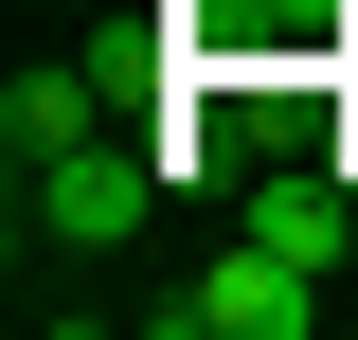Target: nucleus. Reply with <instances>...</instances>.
<instances>
[{
	"mask_svg": "<svg viewBox=\"0 0 358 340\" xmlns=\"http://www.w3.org/2000/svg\"><path fill=\"white\" fill-rule=\"evenodd\" d=\"M143 340H322V269H287V251H251V233H233L197 287L143 304Z\"/></svg>",
	"mask_w": 358,
	"mask_h": 340,
	"instance_id": "obj_2",
	"label": "nucleus"
},
{
	"mask_svg": "<svg viewBox=\"0 0 358 340\" xmlns=\"http://www.w3.org/2000/svg\"><path fill=\"white\" fill-rule=\"evenodd\" d=\"M251 251H287V269H322V287H341L358 197H341V179H305V162H268V179H251Z\"/></svg>",
	"mask_w": 358,
	"mask_h": 340,
	"instance_id": "obj_3",
	"label": "nucleus"
},
{
	"mask_svg": "<svg viewBox=\"0 0 358 340\" xmlns=\"http://www.w3.org/2000/svg\"><path fill=\"white\" fill-rule=\"evenodd\" d=\"M341 287H358V251H341Z\"/></svg>",
	"mask_w": 358,
	"mask_h": 340,
	"instance_id": "obj_4",
	"label": "nucleus"
},
{
	"mask_svg": "<svg viewBox=\"0 0 358 340\" xmlns=\"http://www.w3.org/2000/svg\"><path fill=\"white\" fill-rule=\"evenodd\" d=\"M162 162L179 143H54V162H18V215H36V251H126L143 215H162Z\"/></svg>",
	"mask_w": 358,
	"mask_h": 340,
	"instance_id": "obj_1",
	"label": "nucleus"
}]
</instances>
